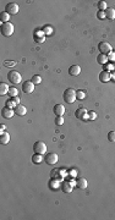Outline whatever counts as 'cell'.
<instances>
[{
  "mask_svg": "<svg viewBox=\"0 0 115 220\" xmlns=\"http://www.w3.org/2000/svg\"><path fill=\"white\" fill-rule=\"evenodd\" d=\"M63 98L66 103H69V104H72V103L76 100V91L72 89V88H68L64 94H63Z\"/></svg>",
  "mask_w": 115,
  "mask_h": 220,
  "instance_id": "cell-1",
  "label": "cell"
},
{
  "mask_svg": "<svg viewBox=\"0 0 115 220\" xmlns=\"http://www.w3.org/2000/svg\"><path fill=\"white\" fill-rule=\"evenodd\" d=\"M7 80L10 81L12 85H18V83L21 82L22 77H21V75H20V72L12 70V71H10V72L7 73Z\"/></svg>",
  "mask_w": 115,
  "mask_h": 220,
  "instance_id": "cell-2",
  "label": "cell"
},
{
  "mask_svg": "<svg viewBox=\"0 0 115 220\" xmlns=\"http://www.w3.org/2000/svg\"><path fill=\"white\" fill-rule=\"evenodd\" d=\"M14 33V24L11 22H5L1 24V34L4 37H10Z\"/></svg>",
  "mask_w": 115,
  "mask_h": 220,
  "instance_id": "cell-3",
  "label": "cell"
},
{
  "mask_svg": "<svg viewBox=\"0 0 115 220\" xmlns=\"http://www.w3.org/2000/svg\"><path fill=\"white\" fill-rule=\"evenodd\" d=\"M33 150H34V153H37V154H44L47 152V144L42 141H38L33 144Z\"/></svg>",
  "mask_w": 115,
  "mask_h": 220,
  "instance_id": "cell-4",
  "label": "cell"
},
{
  "mask_svg": "<svg viewBox=\"0 0 115 220\" xmlns=\"http://www.w3.org/2000/svg\"><path fill=\"white\" fill-rule=\"evenodd\" d=\"M98 50L100 51V54H104V55H108L109 53H112V45L107 42H100L98 44Z\"/></svg>",
  "mask_w": 115,
  "mask_h": 220,
  "instance_id": "cell-5",
  "label": "cell"
},
{
  "mask_svg": "<svg viewBox=\"0 0 115 220\" xmlns=\"http://www.w3.org/2000/svg\"><path fill=\"white\" fill-rule=\"evenodd\" d=\"M75 115H76V119H78V120H82V121L88 120V110L85 109V108L77 109L75 112Z\"/></svg>",
  "mask_w": 115,
  "mask_h": 220,
  "instance_id": "cell-6",
  "label": "cell"
},
{
  "mask_svg": "<svg viewBox=\"0 0 115 220\" xmlns=\"http://www.w3.org/2000/svg\"><path fill=\"white\" fill-rule=\"evenodd\" d=\"M44 160L47 161V164L54 165V164H56V161L59 160V158H57L56 153H47V155L44 156Z\"/></svg>",
  "mask_w": 115,
  "mask_h": 220,
  "instance_id": "cell-7",
  "label": "cell"
},
{
  "mask_svg": "<svg viewBox=\"0 0 115 220\" xmlns=\"http://www.w3.org/2000/svg\"><path fill=\"white\" fill-rule=\"evenodd\" d=\"M5 11L9 15H16L18 12V5L16 3H9L5 7Z\"/></svg>",
  "mask_w": 115,
  "mask_h": 220,
  "instance_id": "cell-8",
  "label": "cell"
},
{
  "mask_svg": "<svg viewBox=\"0 0 115 220\" xmlns=\"http://www.w3.org/2000/svg\"><path fill=\"white\" fill-rule=\"evenodd\" d=\"M22 91L25 93H32L34 91V83L32 81H26L22 83Z\"/></svg>",
  "mask_w": 115,
  "mask_h": 220,
  "instance_id": "cell-9",
  "label": "cell"
},
{
  "mask_svg": "<svg viewBox=\"0 0 115 220\" xmlns=\"http://www.w3.org/2000/svg\"><path fill=\"white\" fill-rule=\"evenodd\" d=\"M14 114H15V110L10 109V108H7V106H5L1 110V115H3L4 119H11V117L14 116Z\"/></svg>",
  "mask_w": 115,
  "mask_h": 220,
  "instance_id": "cell-10",
  "label": "cell"
},
{
  "mask_svg": "<svg viewBox=\"0 0 115 220\" xmlns=\"http://www.w3.org/2000/svg\"><path fill=\"white\" fill-rule=\"evenodd\" d=\"M14 110H15V114H17L18 116H23V115H26V112H27L26 106H25V105H21V104L16 105L15 108H14Z\"/></svg>",
  "mask_w": 115,
  "mask_h": 220,
  "instance_id": "cell-11",
  "label": "cell"
},
{
  "mask_svg": "<svg viewBox=\"0 0 115 220\" xmlns=\"http://www.w3.org/2000/svg\"><path fill=\"white\" fill-rule=\"evenodd\" d=\"M110 78H112V75H110L109 71H102V72L99 73V81L100 82L105 83V82L110 81Z\"/></svg>",
  "mask_w": 115,
  "mask_h": 220,
  "instance_id": "cell-12",
  "label": "cell"
},
{
  "mask_svg": "<svg viewBox=\"0 0 115 220\" xmlns=\"http://www.w3.org/2000/svg\"><path fill=\"white\" fill-rule=\"evenodd\" d=\"M76 186H77L80 190H86L87 188V186H88L87 180L83 179V177H78L77 180H76Z\"/></svg>",
  "mask_w": 115,
  "mask_h": 220,
  "instance_id": "cell-13",
  "label": "cell"
},
{
  "mask_svg": "<svg viewBox=\"0 0 115 220\" xmlns=\"http://www.w3.org/2000/svg\"><path fill=\"white\" fill-rule=\"evenodd\" d=\"M53 110H54V114L56 116H63V114L65 112V108H64L63 104H56Z\"/></svg>",
  "mask_w": 115,
  "mask_h": 220,
  "instance_id": "cell-14",
  "label": "cell"
},
{
  "mask_svg": "<svg viewBox=\"0 0 115 220\" xmlns=\"http://www.w3.org/2000/svg\"><path fill=\"white\" fill-rule=\"evenodd\" d=\"M61 190H63V192H65V193H70L71 191H72V185H71L69 181H63V183H61Z\"/></svg>",
  "mask_w": 115,
  "mask_h": 220,
  "instance_id": "cell-15",
  "label": "cell"
},
{
  "mask_svg": "<svg viewBox=\"0 0 115 220\" xmlns=\"http://www.w3.org/2000/svg\"><path fill=\"white\" fill-rule=\"evenodd\" d=\"M80 72H81V67L78 65H72L69 68V73L71 76H78Z\"/></svg>",
  "mask_w": 115,
  "mask_h": 220,
  "instance_id": "cell-16",
  "label": "cell"
},
{
  "mask_svg": "<svg viewBox=\"0 0 115 220\" xmlns=\"http://www.w3.org/2000/svg\"><path fill=\"white\" fill-rule=\"evenodd\" d=\"M10 142V135L4 132V133H0V143L1 144H7Z\"/></svg>",
  "mask_w": 115,
  "mask_h": 220,
  "instance_id": "cell-17",
  "label": "cell"
},
{
  "mask_svg": "<svg viewBox=\"0 0 115 220\" xmlns=\"http://www.w3.org/2000/svg\"><path fill=\"white\" fill-rule=\"evenodd\" d=\"M97 61H98V64H100V65H105V64H108V61H109L108 55H104V54H99V55L97 56Z\"/></svg>",
  "mask_w": 115,
  "mask_h": 220,
  "instance_id": "cell-18",
  "label": "cell"
},
{
  "mask_svg": "<svg viewBox=\"0 0 115 220\" xmlns=\"http://www.w3.org/2000/svg\"><path fill=\"white\" fill-rule=\"evenodd\" d=\"M105 17L108 20H114L115 18V10L113 7H108L105 10Z\"/></svg>",
  "mask_w": 115,
  "mask_h": 220,
  "instance_id": "cell-19",
  "label": "cell"
},
{
  "mask_svg": "<svg viewBox=\"0 0 115 220\" xmlns=\"http://www.w3.org/2000/svg\"><path fill=\"white\" fill-rule=\"evenodd\" d=\"M9 89H10V87H9L6 83L1 82L0 83V95H5L9 93Z\"/></svg>",
  "mask_w": 115,
  "mask_h": 220,
  "instance_id": "cell-20",
  "label": "cell"
},
{
  "mask_svg": "<svg viewBox=\"0 0 115 220\" xmlns=\"http://www.w3.org/2000/svg\"><path fill=\"white\" fill-rule=\"evenodd\" d=\"M42 155H43V154H37V153H34V155L32 156V161H33L34 164H41L42 161L44 160V158H43Z\"/></svg>",
  "mask_w": 115,
  "mask_h": 220,
  "instance_id": "cell-21",
  "label": "cell"
},
{
  "mask_svg": "<svg viewBox=\"0 0 115 220\" xmlns=\"http://www.w3.org/2000/svg\"><path fill=\"white\" fill-rule=\"evenodd\" d=\"M9 18H10V15H9L6 11H4V12L0 14V21H1L3 23L9 22Z\"/></svg>",
  "mask_w": 115,
  "mask_h": 220,
  "instance_id": "cell-22",
  "label": "cell"
},
{
  "mask_svg": "<svg viewBox=\"0 0 115 220\" xmlns=\"http://www.w3.org/2000/svg\"><path fill=\"white\" fill-rule=\"evenodd\" d=\"M85 97H86V92L85 91H82V89L76 91V99L82 100V99H85Z\"/></svg>",
  "mask_w": 115,
  "mask_h": 220,
  "instance_id": "cell-23",
  "label": "cell"
},
{
  "mask_svg": "<svg viewBox=\"0 0 115 220\" xmlns=\"http://www.w3.org/2000/svg\"><path fill=\"white\" fill-rule=\"evenodd\" d=\"M44 36H39V34H38V31H36V33H34V41L36 42H38V43H43L44 42Z\"/></svg>",
  "mask_w": 115,
  "mask_h": 220,
  "instance_id": "cell-24",
  "label": "cell"
},
{
  "mask_svg": "<svg viewBox=\"0 0 115 220\" xmlns=\"http://www.w3.org/2000/svg\"><path fill=\"white\" fill-rule=\"evenodd\" d=\"M50 176H51V179H55V176L57 177V180H59V179H61V176H60V171H59V170H56V169L51 170V173H50Z\"/></svg>",
  "mask_w": 115,
  "mask_h": 220,
  "instance_id": "cell-25",
  "label": "cell"
},
{
  "mask_svg": "<svg viewBox=\"0 0 115 220\" xmlns=\"http://www.w3.org/2000/svg\"><path fill=\"white\" fill-rule=\"evenodd\" d=\"M33 83H34V85H39V83L42 82V77L41 76H38V75H34L32 77V80H31Z\"/></svg>",
  "mask_w": 115,
  "mask_h": 220,
  "instance_id": "cell-26",
  "label": "cell"
},
{
  "mask_svg": "<svg viewBox=\"0 0 115 220\" xmlns=\"http://www.w3.org/2000/svg\"><path fill=\"white\" fill-rule=\"evenodd\" d=\"M98 9L100 10V11H105L108 7H107V3L105 1H99L98 3Z\"/></svg>",
  "mask_w": 115,
  "mask_h": 220,
  "instance_id": "cell-27",
  "label": "cell"
},
{
  "mask_svg": "<svg viewBox=\"0 0 115 220\" xmlns=\"http://www.w3.org/2000/svg\"><path fill=\"white\" fill-rule=\"evenodd\" d=\"M9 94L11 97H16L17 95V89L15 87H10V89H9Z\"/></svg>",
  "mask_w": 115,
  "mask_h": 220,
  "instance_id": "cell-28",
  "label": "cell"
},
{
  "mask_svg": "<svg viewBox=\"0 0 115 220\" xmlns=\"http://www.w3.org/2000/svg\"><path fill=\"white\" fill-rule=\"evenodd\" d=\"M108 139L110 142H115V131H110L108 133Z\"/></svg>",
  "mask_w": 115,
  "mask_h": 220,
  "instance_id": "cell-29",
  "label": "cell"
},
{
  "mask_svg": "<svg viewBox=\"0 0 115 220\" xmlns=\"http://www.w3.org/2000/svg\"><path fill=\"white\" fill-rule=\"evenodd\" d=\"M55 124H56V125H63V124H64L63 116H56V117H55Z\"/></svg>",
  "mask_w": 115,
  "mask_h": 220,
  "instance_id": "cell-30",
  "label": "cell"
},
{
  "mask_svg": "<svg viewBox=\"0 0 115 220\" xmlns=\"http://www.w3.org/2000/svg\"><path fill=\"white\" fill-rule=\"evenodd\" d=\"M88 119L89 120H95L97 119V114L93 112V111H88Z\"/></svg>",
  "mask_w": 115,
  "mask_h": 220,
  "instance_id": "cell-31",
  "label": "cell"
},
{
  "mask_svg": "<svg viewBox=\"0 0 115 220\" xmlns=\"http://www.w3.org/2000/svg\"><path fill=\"white\" fill-rule=\"evenodd\" d=\"M10 100H12V103L15 105H18L20 104V98H18V95H16V97H11V99Z\"/></svg>",
  "mask_w": 115,
  "mask_h": 220,
  "instance_id": "cell-32",
  "label": "cell"
},
{
  "mask_svg": "<svg viewBox=\"0 0 115 220\" xmlns=\"http://www.w3.org/2000/svg\"><path fill=\"white\" fill-rule=\"evenodd\" d=\"M15 64H16L15 61H11V60L7 61V60H6L5 62H4V65H5L6 67H12V66H15Z\"/></svg>",
  "mask_w": 115,
  "mask_h": 220,
  "instance_id": "cell-33",
  "label": "cell"
},
{
  "mask_svg": "<svg viewBox=\"0 0 115 220\" xmlns=\"http://www.w3.org/2000/svg\"><path fill=\"white\" fill-rule=\"evenodd\" d=\"M97 16H98V18H99V20H103V18H105V11H100V10H99Z\"/></svg>",
  "mask_w": 115,
  "mask_h": 220,
  "instance_id": "cell-34",
  "label": "cell"
},
{
  "mask_svg": "<svg viewBox=\"0 0 115 220\" xmlns=\"http://www.w3.org/2000/svg\"><path fill=\"white\" fill-rule=\"evenodd\" d=\"M6 106H7V108H10V109H14V108H15L16 105L12 103V100H7V102H6Z\"/></svg>",
  "mask_w": 115,
  "mask_h": 220,
  "instance_id": "cell-35",
  "label": "cell"
},
{
  "mask_svg": "<svg viewBox=\"0 0 115 220\" xmlns=\"http://www.w3.org/2000/svg\"><path fill=\"white\" fill-rule=\"evenodd\" d=\"M108 59L109 60H115V54L112 51V53H109L108 54Z\"/></svg>",
  "mask_w": 115,
  "mask_h": 220,
  "instance_id": "cell-36",
  "label": "cell"
},
{
  "mask_svg": "<svg viewBox=\"0 0 115 220\" xmlns=\"http://www.w3.org/2000/svg\"><path fill=\"white\" fill-rule=\"evenodd\" d=\"M4 130H5V126L1 125V126H0V132H1V133H4Z\"/></svg>",
  "mask_w": 115,
  "mask_h": 220,
  "instance_id": "cell-37",
  "label": "cell"
},
{
  "mask_svg": "<svg viewBox=\"0 0 115 220\" xmlns=\"http://www.w3.org/2000/svg\"><path fill=\"white\" fill-rule=\"evenodd\" d=\"M110 75H112V77H114V78H115V71H114L113 73H110Z\"/></svg>",
  "mask_w": 115,
  "mask_h": 220,
  "instance_id": "cell-38",
  "label": "cell"
}]
</instances>
